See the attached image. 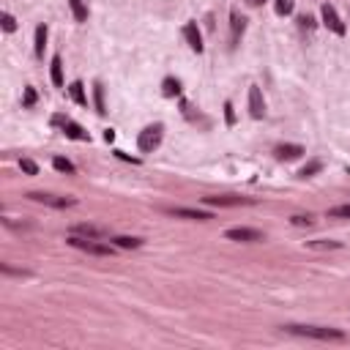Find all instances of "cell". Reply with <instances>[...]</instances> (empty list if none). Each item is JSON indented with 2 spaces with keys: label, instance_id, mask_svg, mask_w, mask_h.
I'll use <instances>...</instances> for the list:
<instances>
[{
  "label": "cell",
  "instance_id": "obj_1",
  "mask_svg": "<svg viewBox=\"0 0 350 350\" xmlns=\"http://www.w3.org/2000/svg\"><path fill=\"white\" fill-rule=\"evenodd\" d=\"M290 334H298V337H312V339H323V342H342L345 339V331L339 329H325V325H285Z\"/></svg>",
  "mask_w": 350,
  "mask_h": 350
},
{
  "label": "cell",
  "instance_id": "obj_2",
  "mask_svg": "<svg viewBox=\"0 0 350 350\" xmlns=\"http://www.w3.org/2000/svg\"><path fill=\"white\" fill-rule=\"evenodd\" d=\"M69 246H74V249H82L88 254H99V257H110L113 254V246L101 244L99 238H85V235H69L66 238Z\"/></svg>",
  "mask_w": 350,
  "mask_h": 350
},
{
  "label": "cell",
  "instance_id": "obj_3",
  "mask_svg": "<svg viewBox=\"0 0 350 350\" xmlns=\"http://www.w3.org/2000/svg\"><path fill=\"white\" fill-rule=\"evenodd\" d=\"M28 197L33 203L50 205V208H71V205H77L74 197H58V194H47V192H30Z\"/></svg>",
  "mask_w": 350,
  "mask_h": 350
},
{
  "label": "cell",
  "instance_id": "obj_4",
  "mask_svg": "<svg viewBox=\"0 0 350 350\" xmlns=\"http://www.w3.org/2000/svg\"><path fill=\"white\" fill-rule=\"evenodd\" d=\"M159 142H162V126H148L145 132H140L137 145H140L142 154H150V150H156Z\"/></svg>",
  "mask_w": 350,
  "mask_h": 350
},
{
  "label": "cell",
  "instance_id": "obj_5",
  "mask_svg": "<svg viewBox=\"0 0 350 350\" xmlns=\"http://www.w3.org/2000/svg\"><path fill=\"white\" fill-rule=\"evenodd\" d=\"M227 241H244V244H254V241H266V235L254 227H233L225 233Z\"/></svg>",
  "mask_w": 350,
  "mask_h": 350
},
{
  "label": "cell",
  "instance_id": "obj_6",
  "mask_svg": "<svg viewBox=\"0 0 350 350\" xmlns=\"http://www.w3.org/2000/svg\"><path fill=\"white\" fill-rule=\"evenodd\" d=\"M320 17H323V25L329 28V30H334L337 36H345V22L339 19V14H337V9H334L331 3H323Z\"/></svg>",
  "mask_w": 350,
  "mask_h": 350
},
{
  "label": "cell",
  "instance_id": "obj_7",
  "mask_svg": "<svg viewBox=\"0 0 350 350\" xmlns=\"http://www.w3.org/2000/svg\"><path fill=\"white\" fill-rule=\"evenodd\" d=\"M52 123L63 126V132H66L71 140H88V132L82 129V126H77L74 121H69V118H63V115H55V118H52Z\"/></svg>",
  "mask_w": 350,
  "mask_h": 350
},
{
  "label": "cell",
  "instance_id": "obj_8",
  "mask_svg": "<svg viewBox=\"0 0 350 350\" xmlns=\"http://www.w3.org/2000/svg\"><path fill=\"white\" fill-rule=\"evenodd\" d=\"M249 113H252V118H262V115H266V101H262V93H260L257 85L249 88Z\"/></svg>",
  "mask_w": 350,
  "mask_h": 350
},
{
  "label": "cell",
  "instance_id": "obj_9",
  "mask_svg": "<svg viewBox=\"0 0 350 350\" xmlns=\"http://www.w3.org/2000/svg\"><path fill=\"white\" fill-rule=\"evenodd\" d=\"M205 205H252L249 197H233V194H222V197H203Z\"/></svg>",
  "mask_w": 350,
  "mask_h": 350
},
{
  "label": "cell",
  "instance_id": "obj_10",
  "mask_svg": "<svg viewBox=\"0 0 350 350\" xmlns=\"http://www.w3.org/2000/svg\"><path fill=\"white\" fill-rule=\"evenodd\" d=\"M172 216H184V219H194V222H208L213 219L208 211H194V208H170Z\"/></svg>",
  "mask_w": 350,
  "mask_h": 350
},
{
  "label": "cell",
  "instance_id": "obj_11",
  "mask_svg": "<svg viewBox=\"0 0 350 350\" xmlns=\"http://www.w3.org/2000/svg\"><path fill=\"white\" fill-rule=\"evenodd\" d=\"M184 36H186V41L194 52H203V36H200V30H197L194 22H189V25L184 28Z\"/></svg>",
  "mask_w": 350,
  "mask_h": 350
},
{
  "label": "cell",
  "instance_id": "obj_12",
  "mask_svg": "<svg viewBox=\"0 0 350 350\" xmlns=\"http://www.w3.org/2000/svg\"><path fill=\"white\" fill-rule=\"evenodd\" d=\"M71 233H74V235H85V238H104L107 235L101 227H93V225H74V227H71Z\"/></svg>",
  "mask_w": 350,
  "mask_h": 350
},
{
  "label": "cell",
  "instance_id": "obj_13",
  "mask_svg": "<svg viewBox=\"0 0 350 350\" xmlns=\"http://www.w3.org/2000/svg\"><path fill=\"white\" fill-rule=\"evenodd\" d=\"M301 154H304V148H301V145H279V148H276V156H279L282 162H293V159H298Z\"/></svg>",
  "mask_w": 350,
  "mask_h": 350
},
{
  "label": "cell",
  "instance_id": "obj_14",
  "mask_svg": "<svg viewBox=\"0 0 350 350\" xmlns=\"http://www.w3.org/2000/svg\"><path fill=\"white\" fill-rule=\"evenodd\" d=\"M115 246H121V249H140L142 246V238H129V235H118L113 238Z\"/></svg>",
  "mask_w": 350,
  "mask_h": 350
},
{
  "label": "cell",
  "instance_id": "obj_15",
  "mask_svg": "<svg viewBox=\"0 0 350 350\" xmlns=\"http://www.w3.org/2000/svg\"><path fill=\"white\" fill-rule=\"evenodd\" d=\"M307 249L315 252H325V249H342L339 241H307Z\"/></svg>",
  "mask_w": 350,
  "mask_h": 350
},
{
  "label": "cell",
  "instance_id": "obj_16",
  "mask_svg": "<svg viewBox=\"0 0 350 350\" xmlns=\"http://www.w3.org/2000/svg\"><path fill=\"white\" fill-rule=\"evenodd\" d=\"M71 11H74V19L77 22H85L88 19V9H85V0H69Z\"/></svg>",
  "mask_w": 350,
  "mask_h": 350
},
{
  "label": "cell",
  "instance_id": "obj_17",
  "mask_svg": "<svg viewBox=\"0 0 350 350\" xmlns=\"http://www.w3.org/2000/svg\"><path fill=\"white\" fill-rule=\"evenodd\" d=\"M162 93H164V96H178V93H181V82H178V79H172V77H167L164 79V85H162Z\"/></svg>",
  "mask_w": 350,
  "mask_h": 350
},
{
  "label": "cell",
  "instance_id": "obj_18",
  "mask_svg": "<svg viewBox=\"0 0 350 350\" xmlns=\"http://www.w3.org/2000/svg\"><path fill=\"white\" fill-rule=\"evenodd\" d=\"M69 93H71V99H74L77 104H88L85 91H82V82H71V85H69Z\"/></svg>",
  "mask_w": 350,
  "mask_h": 350
},
{
  "label": "cell",
  "instance_id": "obj_19",
  "mask_svg": "<svg viewBox=\"0 0 350 350\" xmlns=\"http://www.w3.org/2000/svg\"><path fill=\"white\" fill-rule=\"evenodd\" d=\"M230 19H233V38H238V36L244 33V28H246V19H244L238 11H233V14H230Z\"/></svg>",
  "mask_w": 350,
  "mask_h": 350
},
{
  "label": "cell",
  "instance_id": "obj_20",
  "mask_svg": "<svg viewBox=\"0 0 350 350\" xmlns=\"http://www.w3.org/2000/svg\"><path fill=\"white\" fill-rule=\"evenodd\" d=\"M52 164H55V170H60V172H69V175H74V164L69 162V159H63V156H55L52 159Z\"/></svg>",
  "mask_w": 350,
  "mask_h": 350
},
{
  "label": "cell",
  "instance_id": "obj_21",
  "mask_svg": "<svg viewBox=\"0 0 350 350\" xmlns=\"http://www.w3.org/2000/svg\"><path fill=\"white\" fill-rule=\"evenodd\" d=\"M52 82L55 85H63V60L60 58H52Z\"/></svg>",
  "mask_w": 350,
  "mask_h": 350
},
{
  "label": "cell",
  "instance_id": "obj_22",
  "mask_svg": "<svg viewBox=\"0 0 350 350\" xmlns=\"http://www.w3.org/2000/svg\"><path fill=\"white\" fill-rule=\"evenodd\" d=\"M44 44H47V28L38 25L36 28V55H44Z\"/></svg>",
  "mask_w": 350,
  "mask_h": 350
},
{
  "label": "cell",
  "instance_id": "obj_23",
  "mask_svg": "<svg viewBox=\"0 0 350 350\" xmlns=\"http://www.w3.org/2000/svg\"><path fill=\"white\" fill-rule=\"evenodd\" d=\"M293 6H296V0H276L274 9H276V14H279V17H288V14L293 11Z\"/></svg>",
  "mask_w": 350,
  "mask_h": 350
},
{
  "label": "cell",
  "instance_id": "obj_24",
  "mask_svg": "<svg viewBox=\"0 0 350 350\" xmlns=\"http://www.w3.org/2000/svg\"><path fill=\"white\" fill-rule=\"evenodd\" d=\"M320 170H323V164H320V162H309L307 167H301V172H298V175H301V178H309V175H315V172H320Z\"/></svg>",
  "mask_w": 350,
  "mask_h": 350
},
{
  "label": "cell",
  "instance_id": "obj_25",
  "mask_svg": "<svg viewBox=\"0 0 350 350\" xmlns=\"http://www.w3.org/2000/svg\"><path fill=\"white\" fill-rule=\"evenodd\" d=\"M329 216H334V219H350V205H337V208L329 211Z\"/></svg>",
  "mask_w": 350,
  "mask_h": 350
},
{
  "label": "cell",
  "instance_id": "obj_26",
  "mask_svg": "<svg viewBox=\"0 0 350 350\" xmlns=\"http://www.w3.org/2000/svg\"><path fill=\"white\" fill-rule=\"evenodd\" d=\"M19 167H22V172H28V175H36L38 172V164L33 162V159H22Z\"/></svg>",
  "mask_w": 350,
  "mask_h": 350
},
{
  "label": "cell",
  "instance_id": "obj_27",
  "mask_svg": "<svg viewBox=\"0 0 350 350\" xmlns=\"http://www.w3.org/2000/svg\"><path fill=\"white\" fill-rule=\"evenodd\" d=\"M290 225H296V227H309L312 225V216H301V213H296V216H290Z\"/></svg>",
  "mask_w": 350,
  "mask_h": 350
},
{
  "label": "cell",
  "instance_id": "obj_28",
  "mask_svg": "<svg viewBox=\"0 0 350 350\" xmlns=\"http://www.w3.org/2000/svg\"><path fill=\"white\" fill-rule=\"evenodd\" d=\"M3 30L6 33H14V30H17V19H14L11 14H3Z\"/></svg>",
  "mask_w": 350,
  "mask_h": 350
},
{
  "label": "cell",
  "instance_id": "obj_29",
  "mask_svg": "<svg viewBox=\"0 0 350 350\" xmlns=\"http://www.w3.org/2000/svg\"><path fill=\"white\" fill-rule=\"evenodd\" d=\"M36 104V91L33 88H25V107H33Z\"/></svg>",
  "mask_w": 350,
  "mask_h": 350
},
{
  "label": "cell",
  "instance_id": "obj_30",
  "mask_svg": "<svg viewBox=\"0 0 350 350\" xmlns=\"http://www.w3.org/2000/svg\"><path fill=\"white\" fill-rule=\"evenodd\" d=\"M96 107L99 113H104V91H101V85H96Z\"/></svg>",
  "mask_w": 350,
  "mask_h": 350
},
{
  "label": "cell",
  "instance_id": "obj_31",
  "mask_svg": "<svg viewBox=\"0 0 350 350\" xmlns=\"http://www.w3.org/2000/svg\"><path fill=\"white\" fill-rule=\"evenodd\" d=\"M225 118H227V123H230V126L235 123V113H233V104H230V101L225 104Z\"/></svg>",
  "mask_w": 350,
  "mask_h": 350
},
{
  "label": "cell",
  "instance_id": "obj_32",
  "mask_svg": "<svg viewBox=\"0 0 350 350\" xmlns=\"http://www.w3.org/2000/svg\"><path fill=\"white\" fill-rule=\"evenodd\" d=\"M115 156H118V159H123V162H132V164H137V162H140V159H132L129 154H123V150H115Z\"/></svg>",
  "mask_w": 350,
  "mask_h": 350
},
{
  "label": "cell",
  "instance_id": "obj_33",
  "mask_svg": "<svg viewBox=\"0 0 350 350\" xmlns=\"http://www.w3.org/2000/svg\"><path fill=\"white\" fill-rule=\"evenodd\" d=\"M104 140H107V142H113V140H115V132H113V129H107V132H104Z\"/></svg>",
  "mask_w": 350,
  "mask_h": 350
},
{
  "label": "cell",
  "instance_id": "obj_34",
  "mask_svg": "<svg viewBox=\"0 0 350 350\" xmlns=\"http://www.w3.org/2000/svg\"><path fill=\"white\" fill-rule=\"evenodd\" d=\"M347 172H350V167H347Z\"/></svg>",
  "mask_w": 350,
  "mask_h": 350
}]
</instances>
